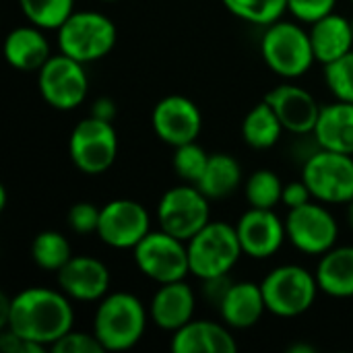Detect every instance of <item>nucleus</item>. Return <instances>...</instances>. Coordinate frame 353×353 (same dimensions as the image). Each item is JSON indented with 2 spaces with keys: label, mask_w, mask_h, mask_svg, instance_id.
<instances>
[{
  "label": "nucleus",
  "mask_w": 353,
  "mask_h": 353,
  "mask_svg": "<svg viewBox=\"0 0 353 353\" xmlns=\"http://www.w3.org/2000/svg\"><path fill=\"white\" fill-rule=\"evenodd\" d=\"M72 304L62 290L27 288L12 298L10 316L4 329L50 350L72 329Z\"/></svg>",
  "instance_id": "f257e3e1"
},
{
  "label": "nucleus",
  "mask_w": 353,
  "mask_h": 353,
  "mask_svg": "<svg viewBox=\"0 0 353 353\" xmlns=\"http://www.w3.org/2000/svg\"><path fill=\"white\" fill-rule=\"evenodd\" d=\"M145 329L147 308L137 296L116 292L99 300L93 316V333L105 352L132 350L143 339Z\"/></svg>",
  "instance_id": "f03ea898"
},
{
  "label": "nucleus",
  "mask_w": 353,
  "mask_h": 353,
  "mask_svg": "<svg viewBox=\"0 0 353 353\" xmlns=\"http://www.w3.org/2000/svg\"><path fill=\"white\" fill-rule=\"evenodd\" d=\"M190 273L201 281L230 275L244 254L236 225L225 221H209L188 242Z\"/></svg>",
  "instance_id": "7ed1b4c3"
},
{
  "label": "nucleus",
  "mask_w": 353,
  "mask_h": 353,
  "mask_svg": "<svg viewBox=\"0 0 353 353\" xmlns=\"http://www.w3.org/2000/svg\"><path fill=\"white\" fill-rule=\"evenodd\" d=\"M116 39L118 31L114 21L97 10H74L58 27L60 52L83 64L105 58L114 50Z\"/></svg>",
  "instance_id": "20e7f679"
},
{
  "label": "nucleus",
  "mask_w": 353,
  "mask_h": 353,
  "mask_svg": "<svg viewBox=\"0 0 353 353\" xmlns=\"http://www.w3.org/2000/svg\"><path fill=\"white\" fill-rule=\"evenodd\" d=\"M261 54L265 64L277 77L288 81L304 77L316 60L310 33L300 25L281 19L265 29Z\"/></svg>",
  "instance_id": "39448f33"
},
{
  "label": "nucleus",
  "mask_w": 353,
  "mask_h": 353,
  "mask_svg": "<svg viewBox=\"0 0 353 353\" xmlns=\"http://www.w3.org/2000/svg\"><path fill=\"white\" fill-rule=\"evenodd\" d=\"M267 312L281 319H296L308 312L321 292L316 275L300 265H281L263 281Z\"/></svg>",
  "instance_id": "423d86ee"
},
{
  "label": "nucleus",
  "mask_w": 353,
  "mask_h": 353,
  "mask_svg": "<svg viewBox=\"0 0 353 353\" xmlns=\"http://www.w3.org/2000/svg\"><path fill=\"white\" fill-rule=\"evenodd\" d=\"M68 155L74 168L87 176L108 172L118 157V132L114 122H105L89 114L72 128Z\"/></svg>",
  "instance_id": "0eeeda50"
},
{
  "label": "nucleus",
  "mask_w": 353,
  "mask_h": 353,
  "mask_svg": "<svg viewBox=\"0 0 353 353\" xmlns=\"http://www.w3.org/2000/svg\"><path fill=\"white\" fill-rule=\"evenodd\" d=\"M132 256L139 271L159 285L182 281L190 273L186 242L163 230L149 232L132 248Z\"/></svg>",
  "instance_id": "6e6552de"
},
{
  "label": "nucleus",
  "mask_w": 353,
  "mask_h": 353,
  "mask_svg": "<svg viewBox=\"0 0 353 353\" xmlns=\"http://www.w3.org/2000/svg\"><path fill=\"white\" fill-rule=\"evenodd\" d=\"M314 201L325 205H347L353 201V155L319 149L302 170Z\"/></svg>",
  "instance_id": "1a4fd4ad"
},
{
  "label": "nucleus",
  "mask_w": 353,
  "mask_h": 353,
  "mask_svg": "<svg viewBox=\"0 0 353 353\" xmlns=\"http://www.w3.org/2000/svg\"><path fill=\"white\" fill-rule=\"evenodd\" d=\"M209 196L201 192L194 184L174 186L159 199L157 223L159 230L188 242L196 232H201L211 221Z\"/></svg>",
  "instance_id": "9d476101"
},
{
  "label": "nucleus",
  "mask_w": 353,
  "mask_h": 353,
  "mask_svg": "<svg viewBox=\"0 0 353 353\" xmlns=\"http://www.w3.org/2000/svg\"><path fill=\"white\" fill-rule=\"evenodd\" d=\"M37 87L50 108L60 112L74 110L85 101L89 91L85 64L60 52L39 68Z\"/></svg>",
  "instance_id": "9b49d317"
},
{
  "label": "nucleus",
  "mask_w": 353,
  "mask_h": 353,
  "mask_svg": "<svg viewBox=\"0 0 353 353\" xmlns=\"http://www.w3.org/2000/svg\"><path fill=\"white\" fill-rule=\"evenodd\" d=\"M285 232L292 246L310 256H323L335 248L339 238V225L325 203H306L290 209L285 217Z\"/></svg>",
  "instance_id": "f8f14e48"
},
{
  "label": "nucleus",
  "mask_w": 353,
  "mask_h": 353,
  "mask_svg": "<svg viewBox=\"0 0 353 353\" xmlns=\"http://www.w3.org/2000/svg\"><path fill=\"white\" fill-rule=\"evenodd\" d=\"M151 232L147 209L132 199H116L101 207L97 236L99 240L118 250H132Z\"/></svg>",
  "instance_id": "ddd939ff"
},
{
  "label": "nucleus",
  "mask_w": 353,
  "mask_h": 353,
  "mask_svg": "<svg viewBox=\"0 0 353 353\" xmlns=\"http://www.w3.org/2000/svg\"><path fill=\"white\" fill-rule=\"evenodd\" d=\"M151 124L161 143L180 147L199 139L203 130V114L192 99L184 95H168L155 103Z\"/></svg>",
  "instance_id": "4468645a"
},
{
  "label": "nucleus",
  "mask_w": 353,
  "mask_h": 353,
  "mask_svg": "<svg viewBox=\"0 0 353 353\" xmlns=\"http://www.w3.org/2000/svg\"><path fill=\"white\" fill-rule=\"evenodd\" d=\"M236 232L246 256L265 261L275 256L288 240L285 221L277 217L273 209L250 207L236 223Z\"/></svg>",
  "instance_id": "2eb2a0df"
},
{
  "label": "nucleus",
  "mask_w": 353,
  "mask_h": 353,
  "mask_svg": "<svg viewBox=\"0 0 353 353\" xmlns=\"http://www.w3.org/2000/svg\"><path fill=\"white\" fill-rule=\"evenodd\" d=\"M265 101L273 108V112L277 114L288 132H314L323 105H319L316 97L304 87L294 83H281L265 95Z\"/></svg>",
  "instance_id": "dca6fc26"
},
{
  "label": "nucleus",
  "mask_w": 353,
  "mask_h": 353,
  "mask_svg": "<svg viewBox=\"0 0 353 353\" xmlns=\"http://www.w3.org/2000/svg\"><path fill=\"white\" fill-rule=\"evenodd\" d=\"M58 288L77 302H99L110 290L108 267L93 256H72L58 273Z\"/></svg>",
  "instance_id": "f3484780"
},
{
  "label": "nucleus",
  "mask_w": 353,
  "mask_h": 353,
  "mask_svg": "<svg viewBox=\"0 0 353 353\" xmlns=\"http://www.w3.org/2000/svg\"><path fill=\"white\" fill-rule=\"evenodd\" d=\"M196 308V296L192 288L182 281L161 283L149 304V316L161 331H178L192 321Z\"/></svg>",
  "instance_id": "a211bd4d"
},
{
  "label": "nucleus",
  "mask_w": 353,
  "mask_h": 353,
  "mask_svg": "<svg viewBox=\"0 0 353 353\" xmlns=\"http://www.w3.org/2000/svg\"><path fill=\"white\" fill-rule=\"evenodd\" d=\"M221 321L230 329H252L261 323L263 314L267 312L265 296L261 283L252 281H234L225 292L223 300L217 306Z\"/></svg>",
  "instance_id": "6ab92c4d"
},
{
  "label": "nucleus",
  "mask_w": 353,
  "mask_h": 353,
  "mask_svg": "<svg viewBox=\"0 0 353 353\" xmlns=\"http://www.w3.org/2000/svg\"><path fill=\"white\" fill-rule=\"evenodd\" d=\"M174 353H236L238 343L228 325L211 321H190L172 333Z\"/></svg>",
  "instance_id": "aec40b11"
},
{
  "label": "nucleus",
  "mask_w": 353,
  "mask_h": 353,
  "mask_svg": "<svg viewBox=\"0 0 353 353\" xmlns=\"http://www.w3.org/2000/svg\"><path fill=\"white\" fill-rule=\"evenodd\" d=\"M4 58L17 70L39 72V68L52 58L43 29L33 23L12 29L4 39Z\"/></svg>",
  "instance_id": "412c9836"
},
{
  "label": "nucleus",
  "mask_w": 353,
  "mask_h": 353,
  "mask_svg": "<svg viewBox=\"0 0 353 353\" xmlns=\"http://www.w3.org/2000/svg\"><path fill=\"white\" fill-rule=\"evenodd\" d=\"M310 41L314 58L321 64H331L353 50L352 19L331 12L310 25Z\"/></svg>",
  "instance_id": "4be33fe9"
},
{
  "label": "nucleus",
  "mask_w": 353,
  "mask_h": 353,
  "mask_svg": "<svg viewBox=\"0 0 353 353\" xmlns=\"http://www.w3.org/2000/svg\"><path fill=\"white\" fill-rule=\"evenodd\" d=\"M312 134L321 149L353 155V103L337 99L323 105Z\"/></svg>",
  "instance_id": "5701e85b"
},
{
  "label": "nucleus",
  "mask_w": 353,
  "mask_h": 353,
  "mask_svg": "<svg viewBox=\"0 0 353 353\" xmlns=\"http://www.w3.org/2000/svg\"><path fill=\"white\" fill-rule=\"evenodd\" d=\"M314 275L323 294L353 298V246H335L325 252Z\"/></svg>",
  "instance_id": "b1692460"
},
{
  "label": "nucleus",
  "mask_w": 353,
  "mask_h": 353,
  "mask_svg": "<svg viewBox=\"0 0 353 353\" xmlns=\"http://www.w3.org/2000/svg\"><path fill=\"white\" fill-rule=\"evenodd\" d=\"M242 182V168L236 157L228 153H213L209 155V163L205 174L199 180V188L205 196L211 201H219L230 196L232 192L238 190Z\"/></svg>",
  "instance_id": "393cba45"
},
{
  "label": "nucleus",
  "mask_w": 353,
  "mask_h": 353,
  "mask_svg": "<svg viewBox=\"0 0 353 353\" xmlns=\"http://www.w3.org/2000/svg\"><path fill=\"white\" fill-rule=\"evenodd\" d=\"M283 124L277 118V114L273 112V108L263 99L261 103H256L242 120V139L248 147L265 151L271 149L279 143L281 132H283Z\"/></svg>",
  "instance_id": "a878e982"
},
{
  "label": "nucleus",
  "mask_w": 353,
  "mask_h": 353,
  "mask_svg": "<svg viewBox=\"0 0 353 353\" xmlns=\"http://www.w3.org/2000/svg\"><path fill=\"white\" fill-rule=\"evenodd\" d=\"M31 259L41 271L58 273L72 259V250H70V244L64 238V234H60L56 230H46L33 238Z\"/></svg>",
  "instance_id": "bb28decb"
},
{
  "label": "nucleus",
  "mask_w": 353,
  "mask_h": 353,
  "mask_svg": "<svg viewBox=\"0 0 353 353\" xmlns=\"http://www.w3.org/2000/svg\"><path fill=\"white\" fill-rule=\"evenodd\" d=\"M223 6L238 19L269 27L277 23L288 10V0H221Z\"/></svg>",
  "instance_id": "cd10ccee"
},
{
  "label": "nucleus",
  "mask_w": 353,
  "mask_h": 353,
  "mask_svg": "<svg viewBox=\"0 0 353 353\" xmlns=\"http://www.w3.org/2000/svg\"><path fill=\"white\" fill-rule=\"evenodd\" d=\"M25 19L41 29L58 27L74 12V0H19Z\"/></svg>",
  "instance_id": "c85d7f7f"
},
{
  "label": "nucleus",
  "mask_w": 353,
  "mask_h": 353,
  "mask_svg": "<svg viewBox=\"0 0 353 353\" xmlns=\"http://www.w3.org/2000/svg\"><path fill=\"white\" fill-rule=\"evenodd\" d=\"M283 182L281 178L271 172V170H256L246 186H244V194L250 207L254 209H275L281 203L283 196Z\"/></svg>",
  "instance_id": "c756f323"
},
{
  "label": "nucleus",
  "mask_w": 353,
  "mask_h": 353,
  "mask_svg": "<svg viewBox=\"0 0 353 353\" xmlns=\"http://www.w3.org/2000/svg\"><path fill=\"white\" fill-rule=\"evenodd\" d=\"M207 163H209V153L196 141L180 145V147H174L172 165H174L176 176L182 178L186 184H194L196 186L201 176L207 170Z\"/></svg>",
  "instance_id": "7c9ffc66"
},
{
  "label": "nucleus",
  "mask_w": 353,
  "mask_h": 353,
  "mask_svg": "<svg viewBox=\"0 0 353 353\" xmlns=\"http://www.w3.org/2000/svg\"><path fill=\"white\" fill-rule=\"evenodd\" d=\"M325 83L337 99L353 103V50L325 66Z\"/></svg>",
  "instance_id": "2f4dec72"
},
{
  "label": "nucleus",
  "mask_w": 353,
  "mask_h": 353,
  "mask_svg": "<svg viewBox=\"0 0 353 353\" xmlns=\"http://www.w3.org/2000/svg\"><path fill=\"white\" fill-rule=\"evenodd\" d=\"M99 215L101 209L95 207L93 203H74L68 209L66 221L68 228L79 234V236H87V234H97V225H99Z\"/></svg>",
  "instance_id": "473e14b6"
},
{
  "label": "nucleus",
  "mask_w": 353,
  "mask_h": 353,
  "mask_svg": "<svg viewBox=\"0 0 353 353\" xmlns=\"http://www.w3.org/2000/svg\"><path fill=\"white\" fill-rule=\"evenodd\" d=\"M54 353H103V345L95 337V333H81L70 329L66 335H62L52 347Z\"/></svg>",
  "instance_id": "72a5a7b5"
},
{
  "label": "nucleus",
  "mask_w": 353,
  "mask_h": 353,
  "mask_svg": "<svg viewBox=\"0 0 353 353\" xmlns=\"http://www.w3.org/2000/svg\"><path fill=\"white\" fill-rule=\"evenodd\" d=\"M337 0H288V10L302 23H314L333 12Z\"/></svg>",
  "instance_id": "f704fd0d"
},
{
  "label": "nucleus",
  "mask_w": 353,
  "mask_h": 353,
  "mask_svg": "<svg viewBox=\"0 0 353 353\" xmlns=\"http://www.w3.org/2000/svg\"><path fill=\"white\" fill-rule=\"evenodd\" d=\"M0 350H4L6 353H43L48 347L25 339V337H21L19 333H14L10 329H2V333H0Z\"/></svg>",
  "instance_id": "c9c22d12"
},
{
  "label": "nucleus",
  "mask_w": 353,
  "mask_h": 353,
  "mask_svg": "<svg viewBox=\"0 0 353 353\" xmlns=\"http://www.w3.org/2000/svg\"><path fill=\"white\" fill-rule=\"evenodd\" d=\"M314 196L308 188V184L304 180H298V182H290L283 186V196H281V203L288 207V209H296V207H302L306 203H310Z\"/></svg>",
  "instance_id": "e433bc0d"
},
{
  "label": "nucleus",
  "mask_w": 353,
  "mask_h": 353,
  "mask_svg": "<svg viewBox=\"0 0 353 353\" xmlns=\"http://www.w3.org/2000/svg\"><path fill=\"white\" fill-rule=\"evenodd\" d=\"M234 281H230V275L223 277H213V279H205L203 281V296L207 298V302H211L213 306H219V302L223 300L225 292L230 290Z\"/></svg>",
  "instance_id": "4c0bfd02"
},
{
  "label": "nucleus",
  "mask_w": 353,
  "mask_h": 353,
  "mask_svg": "<svg viewBox=\"0 0 353 353\" xmlns=\"http://www.w3.org/2000/svg\"><path fill=\"white\" fill-rule=\"evenodd\" d=\"M91 116L99 118V120H105V122H114L116 116H118V105L112 97H97L91 105Z\"/></svg>",
  "instance_id": "58836bf2"
},
{
  "label": "nucleus",
  "mask_w": 353,
  "mask_h": 353,
  "mask_svg": "<svg viewBox=\"0 0 353 353\" xmlns=\"http://www.w3.org/2000/svg\"><path fill=\"white\" fill-rule=\"evenodd\" d=\"M10 304H12V298H8L6 294H0V329L6 327L8 323V316H10Z\"/></svg>",
  "instance_id": "ea45409f"
},
{
  "label": "nucleus",
  "mask_w": 353,
  "mask_h": 353,
  "mask_svg": "<svg viewBox=\"0 0 353 353\" xmlns=\"http://www.w3.org/2000/svg\"><path fill=\"white\" fill-rule=\"evenodd\" d=\"M288 353H316V347L306 343H294L292 347H288Z\"/></svg>",
  "instance_id": "a19ab883"
},
{
  "label": "nucleus",
  "mask_w": 353,
  "mask_h": 353,
  "mask_svg": "<svg viewBox=\"0 0 353 353\" xmlns=\"http://www.w3.org/2000/svg\"><path fill=\"white\" fill-rule=\"evenodd\" d=\"M347 221H350V228L353 230V201L347 203Z\"/></svg>",
  "instance_id": "79ce46f5"
},
{
  "label": "nucleus",
  "mask_w": 353,
  "mask_h": 353,
  "mask_svg": "<svg viewBox=\"0 0 353 353\" xmlns=\"http://www.w3.org/2000/svg\"><path fill=\"white\" fill-rule=\"evenodd\" d=\"M4 207H6V188L0 186V209H4Z\"/></svg>",
  "instance_id": "37998d69"
},
{
  "label": "nucleus",
  "mask_w": 353,
  "mask_h": 353,
  "mask_svg": "<svg viewBox=\"0 0 353 353\" xmlns=\"http://www.w3.org/2000/svg\"><path fill=\"white\" fill-rule=\"evenodd\" d=\"M103 2H114V0H103Z\"/></svg>",
  "instance_id": "c03bdc74"
},
{
  "label": "nucleus",
  "mask_w": 353,
  "mask_h": 353,
  "mask_svg": "<svg viewBox=\"0 0 353 353\" xmlns=\"http://www.w3.org/2000/svg\"><path fill=\"white\" fill-rule=\"evenodd\" d=\"M352 31H353V17H352Z\"/></svg>",
  "instance_id": "a18cd8bd"
},
{
  "label": "nucleus",
  "mask_w": 353,
  "mask_h": 353,
  "mask_svg": "<svg viewBox=\"0 0 353 353\" xmlns=\"http://www.w3.org/2000/svg\"><path fill=\"white\" fill-rule=\"evenodd\" d=\"M352 2H353V0H352Z\"/></svg>",
  "instance_id": "49530a36"
}]
</instances>
